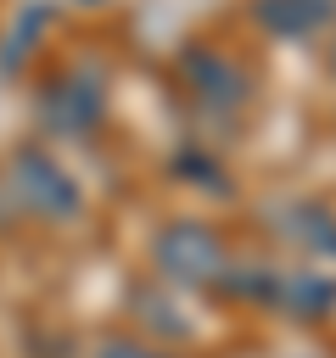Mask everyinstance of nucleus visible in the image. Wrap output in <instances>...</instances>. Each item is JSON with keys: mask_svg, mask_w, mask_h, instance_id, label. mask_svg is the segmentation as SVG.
I'll return each instance as SVG.
<instances>
[{"mask_svg": "<svg viewBox=\"0 0 336 358\" xmlns=\"http://www.w3.org/2000/svg\"><path fill=\"white\" fill-rule=\"evenodd\" d=\"M157 263H162V274L196 285V280H218L224 252H218V241H213L202 224H174V229L162 235V246H157Z\"/></svg>", "mask_w": 336, "mask_h": 358, "instance_id": "f257e3e1", "label": "nucleus"}, {"mask_svg": "<svg viewBox=\"0 0 336 358\" xmlns=\"http://www.w3.org/2000/svg\"><path fill=\"white\" fill-rule=\"evenodd\" d=\"M17 196L34 207V213H45V218H73L78 213V190L62 179V168L56 162H45V157H34V151H22L17 157Z\"/></svg>", "mask_w": 336, "mask_h": 358, "instance_id": "f03ea898", "label": "nucleus"}, {"mask_svg": "<svg viewBox=\"0 0 336 358\" xmlns=\"http://www.w3.org/2000/svg\"><path fill=\"white\" fill-rule=\"evenodd\" d=\"M101 358H157V352H151V347H134V341H106Z\"/></svg>", "mask_w": 336, "mask_h": 358, "instance_id": "7ed1b4c3", "label": "nucleus"}]
</instances>
